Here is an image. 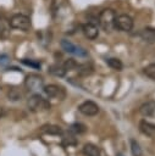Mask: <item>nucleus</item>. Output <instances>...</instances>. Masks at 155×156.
Listing matches in <instances>:
<instances>
[{
	"mask_svg": "<svg viewBox=\"0 0 155 156\" xmlns=\"http://www.w3.org/2000/svg\"><path fill=\"white\" fill-rule=\"evenodd\" d=\"M44 93L49 96V98H52V99H57V100H63L66 98V90L60 87V85H56V84H49V85H45L43 88Z\"/></svg>",
	"mask_w": 155,
	"mask_h": 156,
	"instance_id": "20e7f679",
	"label": "nucleus"
},
{
	"mask_svg": "<svg viewBox=\"0 0 155 156\" xmlns=\"http://www.w3.org/2000/svg\"><path fill=\"white\" fill-rule=\"evenodd\" d=\"M10 28V22H7L4 18H0V35H5Z\"/></svg>",
	"mask_w": 155,
	"mask_h": 156,
	"instance_id": "5701e85b",
	"label": "nucleus"
},
{
	"mask_svg": "<svg viewBox=\"0 0 155 156\" xmlns=\"http://www.w3.org/2000/svg\"><path fill=\"white\" fill-rule=\"evenodd\" d=\"M70 132L74 133V134H83L87 132V127L83 124V123H73L71 127H70Z\"/></svg>",
	"mask_w": 155,
	"mask_h": 156,
	"instance_id": "f3484780",
	"label": "nucleus"
},
{
	"mask_svg": "<svg viewBox=\"0 0 155 156\" xmlns=\"http://www.w3.org/2000/svg\"><path fill=\"white\" fill-rule=\"evenodd\" d=\"M10 62V57L7 55H0V66H6Z\"/></svg>",
	"mask_w": 155,
	"mask_h": 156,
	"instance_id": "393cba45",
	"label": "nucleus"
},
{
	"mask_svg": "<svg viewBox=\"0 0 155 156\" xmlns=\"http://www.w3.org/2000/svg\"><path fill=\"white\" fill-rule=\"evenodd\" d=\"M41 133L44 134H50V135H61L63 132L61 129V127L55 126V124H46L44 127H41Z\"/></svg>",
	"mask_w": 155,
	"mask_h": 156,
	"instance_id": "f8f14e48",
	"label": "nucleus"
},
{
	"mask_svg": "<svg viewBox=\"0 0 155 156\" xmlns=\"http://www.w3.org/2000/svg\"><path fill=\"white\" fill-rule=\"evenodd\" d=\"M78 111L84 116H95L99 112V106L94 101H84L78 106Z\"/></svg>",
	"mask_w": 155,
	"mask_h": 156,
	"instance_id": "6e6552de",
	"label": "nucleus"
},
{
	"mask_svg": "<svg viewBox=\"0 0 155 156\" xmlns=\"http://www.w3.org/2000/svg\"><path fill=\"white\" fill-rule=\"evenodd\" d=\"M9 22H10V27L15 29L28 30L31 28V20L26 15H21V13L13 15Z\"/></svg>",
	"mask_w": 155,
	"mask_h": 156,
	"instance_id": "f03ea898",
	"label": "nucleus"
},
{
	"mask_svg": "<svg viewBox=\"0 0 155 156\" xmlns=\"http://www.w3.org/2000/svg\"><path fill=\"white\" fill-rule=\"evenodd\" d=\"M100 27L105 32H111L116 28V13L112 9H105L99 13V20H98Z\"/></svg>",
	"mask_w": 155,
	"mask_h": 156,
	"instance_id": "f257e3e1",
	"label": "nucleus"
},
{
	"mask_svg": "<svg viewBox=\"0 0 155 156\" xmlns=\"http://www.w3.org/2000/svg\"><path fill=\"white\" fill-rule=\"evenodd\" d=\"M24 84H26V88L29 89V90H39V89H43L44 88V80L38 74H28L26 77V80H24Z\"/></svg>",
	"mask_w": 155,
	"mask_h": 156,
	"instance_id": "423d86ee",
	"label": "nucleus"
},
{
	"mask_svg": "<svg viewBox=\"0 0 155 156\" xmlns=\"http://www.w3.org/2000/svg\"><path fill=\"white\" fill-rule=\"evenodd\" d=\"M131 151L133 156H142V147L139 143L134 139H131Z\"/></svg>",
	"mask_w": 155,
	"mask_h": 156,
	"instance_id": "a211bd4d",
	"label": "nucleus"
},
{
	"mask_svg": "<svg viewBox=\"0 0 155 156\" xmlns=\"http://www.w3.org/2000/svg\"><path fill=\"white\" fill-rule=\"evenodd\" d=\"M49 72L52 76H56V77H63L66 74V69L61 65H52V66H50L49 67Z\"/></svg>",
	"mask_w": 155,
	"mask_h": 156,
	"instance_id": "2eb2a0df",
	"label": "nucleus"
},
{
	"mask_svg": "<svg viewBox=\"0 0 155 156\" xmlns=\"http://www.w3.org/2000/svg\"><path fill=\"white\" fill-rule=\"evenodd\" d=\"M63 67H65V69L66 71H73V69H76L77 68V62L73 60V58H68V60H66L65 61V63L62 65Z\"/></svg>",
	"mask_w": 155,
	"mask_h": 156,
	"instance_id": "4be33fe9",
	"label": "nucleus"
},
{
	"mask_svg": "<svg viewBox=\"0 0 155 156\" xmlns=\"http://www.w3.org/2000/svg\"><path fill=\"white\" fill-rule=\"evenodd\" d=\"M77 69L79 72V74L82 76H88V74H92L93 73V67L88 63H84V65H78L77 66Z\"/></svg>",
	"mask_w": 155,
	"mask_h": 156,
	"instance_id": "6ab92c4d",
	"label": "nucleus"
},
{
	"mask_svg": "<svg viewBox=\"0 0 155 156\" xmlns=\"http://www.w3.org/2000/svg\"><path fill=\"white\" fill-rule=\"evenodd\" d=\"M106 63L115 71H122L123 68V63L121 62V60L116 58V57H111V58H107L106 60Z\"/></svg>",
	"mask_w": 155,
	"mask_h": 156,
	"instance_id": "dca6fc26",
	"label": "nucleus"
},
{
	"mask_svg": "<svg viewBox=\"0 0 155 156\" xmlns=\"http://www.w3.org/2000/svg\"><path fill=\"white\" fill-rule=\"evenodd\" d=\"M144 74L150 79L155 80V63H150L144 68Z\"/></svg>",
	"mask_w": 155,
	"mask_h": 156,
	"instance_id": "aec40b11",
	"label": "nucleus"
},
{
	"mask_svg": "<svg viewBox=\"0 0 155 156\" xmlns=\"http://www.w3.org/2000/svg\"><path fill=\"white\" fill-rule=\"evenodd\" d=\"M28 107H29L31 111L38 112V111H41V110L50 108V104H49V101H46L45 99H43L40 95L34 94L28 100Z\"/></svg>",
	"mask_w": 155,
	"mask_h": 156,
	"instance_id": "7ed1b4c3",
	"label": "nucleus"
},
{
	"mask_svg": "<svg viewBox=\"0 0 155 156\" xmlns=\"http://www.w3.org/2000/svg\"><path fill=\"white\" fill-rule=\"evenodd\" d=\"M62 143L63 145H76L77 144V140L74 138V135H72V132H70L68 134H66L63 138H62Z\"/></svg>",
	"mask_w": 155,
	"mask_h": 156,
	"instance_id": "412c9836",
	"label": "nucleus"
},
{
	"mask_svg": "<svg viewBox=\"0 0 155 156\" xmlns=\"http://www.w3.org/2000/svg\"><path fill=\"white\" fill-rule=\"evenodd\" d=\"M82 29H83V33H84V35H85L88 39H92V40H94V39H96V38H98V35H99V30H98V27H96L94 23H90V22H88V23L83 24Z\"/></svg>",
	"mask_w": 155,
	"mask_h": 156,
	"instance_id": "1a4fd4ad",
	"label": "nucleus"
},
{
	"mask_svg": "<svg viewBox=\"0 0 155 156\" xmlns=\"http://www.w3.org/2000/svg\"><path fill=\"white\" fill-rule=\"evenodd\" d=\"M83 154L85 156H100V149L96 145L88 143L83 146Z\"/></svg>",
	"mask_w": 155,
	"mask_h": 156,
	"instance_id": "ddd939ff",
	"label": "nucleus"
},
{
	"mask_svg": "<svg viewBox=\"0 0 155 156\" xmlns=\"http://www.w3.org/2000/svg\"><path fill=\"white\" fill-rule=\"evenodd\" d=\"M61 48H62L66 52L73 54V55H76V56H78V57H85V56L88 55L87 51H85L83 48L77 46V45H74L72 41L66 40V39H62V40H61Z\"/></svg>",
	"mask_w": 155,
	"mask_h": 156,
	"instance_id": "39448f33",
	"label": "nucleus"
},
{
	"mask_svg": "<svg viewBox=\"0 0 155 156\" xmlns=\"http://www.w3.org/2000/svg\"><path fill=\"white\" fill-rule=\"evenodd\" d=\"M142 38L148 41V43H155V29H151V28H145L142 30L140 33Z\"/></svg>",
	"mask_w": 155,
	"mask_h": 156,
	"instance_id": "4468645a",
	"label": "nucleus"
},
{
	"mask_svg": "<svg viewBox=\"0 0 155 156\" xmlns=\"http://www.w3.org/2000/svg\"><path fill=\"white\" fill-rule=\"evenodd\" d=\"M116 156H123V155H122V154H117Z\"/></svg>",
	"mask_w": 155,
	"mask_h": 156,
	"instance_id": "a878e982",
	"label": "nucleus"
},
{
	"mask_svg": "<svg viewBox=\"0 0 155 156\" xmlns=\"http://www.w3.org/2000/svg\"><path fill=\"white\" fill-rule=\"evenodd\" d=\"M139 112L144 117H150L155 113V101H148L143 104L139 108Z\"/></svg>",
	"mask_w": 155,
	"mask_h": 156,
	"instance_id": "9b49d317",
	"label": "nucleus"
},
{
	"mask_svg": "<svg viewBox=\"0 0 155 156\" xmlns=\"http://www.w3.org/2000/svg\"><path fill=\"white\" fill-rule=\"evenodd\" d=\"M139 129L146 136H150V138L155 136V124H153V123H150L145 119H142L139 122Z\"/></svg>",
	"mask_w": 155,
	"mask_h": 156,
	"instance_id": "9d476101",
	"label": "nucleus"
},
{
	"mask_svg": "<svg viewBox=\"0 0 155 156\" xmlns=\"http://www.w3.org/2000/svg\"><path fill=\"white\" fill-rule=\"evenodd\" d=\"M21 62H22L23 65H26V66H29V67H33V68H40V62H38V61H33V60L23 58Z\"/></svg>",
	"mask_w": 155,
	"mask_h": 156,
	"instance_id": "b1692460",
	"label": "nucleus"
},
{
	"mask_svg": "<svg viewBox=\"0 0 155 156\" xmlns=\"http://www.w3.org/2000/svg\"><path fill=\"white\" fill-rule=\"evenodd\" d=\"M116 28H118L120 30H123V32H131L132 28H133V20L131 16L128 15H118L116 16Z\"/></svg>",
	"mask_w": 155,
	"mask_h": 156,
	"instance_id": "0eeeda50",
	"label": "nucleus"
}]
</instances>
